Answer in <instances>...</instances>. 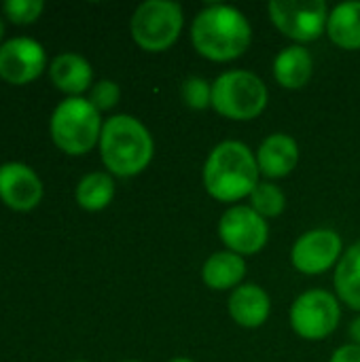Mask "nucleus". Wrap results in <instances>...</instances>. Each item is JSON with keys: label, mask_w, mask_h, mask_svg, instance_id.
<instances>
[{"label": "nucleus", "mask_w": 360, "mask_h": 362, "mask_svg": "<svg viewBox=\"0 0 360 362\" xmlns=\"http://www.w3.org/2000/svg\"><path fill=\"white\" fill-rule=\"evenodd\" d=\"M329 362H360V346L346 344V346L337 348Z\"/></svg>", "instance_id": "nucleus-25"}, {"label": "nucleus", "mask_w": 360, "mask_h": 362, "mask_svg": "<svg viewBox=\"0 0 360 362\" xmlns=\"http://www.w3.org/2000/svg\"><path fill=\"white\" fill-rule=\"evenodd\" d=\"M49 76L51 83L68 98H81L87 89L93 87L91 64L83 55L72 51L53 57V62L49 64Z\"/></svg>", "instance_id": "nucleus-13"}, {"label": "nucleus", "mask_w": 360, "mask_h": 362, "mask_svg": "<svg viewBox=\"0 0 360 362\" xmlns=\"http://www.w3.org/2000/svg\"><path fill=\"white\" fill-rule=\"evenodd\" d=\"M327 34L339 49L359 51L360 49V2H339L329 13Z\"/></svg>", "instance_id": "nucleus-18"}, {"label": "nucleus", "mask_w": 360, "mask_h": 362, "mask_svg": "<svg viewBox=\"0 0 360 362\" xmlns=\"http://www.w3.org/2000/svg\"><path fill=\"white\" fill-rule=\"evenodd\" d=\"M250 208L263 218H276L286 208V195L274 182H259L250 193Z\"/></svg>", "instance_id": "nucleus-21"}, {"label": "nucleus", "mask_w": 360, "mask_h": 362, "mask_svg": "<svg viewBox=\"0 0 360 362\" xmlns=\"http://www.w3.org/2000/svg\"><path fill=\"white\" fill-rule=\"evenodd\" d=\"M47 68L45 47L30 36H13L0 45V78L11 85H28Z\"/></svg>", "instance_id": "nucleus-10"}, {"label": "nucleus", "mask_w": 360, "mask_h": 362, "mask_svg": "<svg viewBox=\"0 0 360 362\" xmlns=\"http://www.w3.org/2000/svg\"><path fill=\"white\" fill-rule=\"evenodd\" d=\"M74 197L83 210L100 212L108 208L115 197V180L108 172H89L79 180Z\"/></svg>", "instance_id": "nucleus-20"}, {"label": "nucleus", "mask_w": 360, "mask_h": 362, "mask_svg": "<svg viewBox=\"0 0 360 362\" xmlns=\"http://www.w3.org/2000/svg\"><path fill=\"white\" fill-rule=\"evenodd\" d=\"M74 362H87V361H74Z\"/></svg>", "instance_id": "nucleus-30"}, {"label": "nucleus", "mask_w": 360, "mask_h": 362, "mask_svg": "<svg viewBox=\"0 0 360 362\" xmlns=\"http://www.w3.org/2000/svg\"><path fill=\"white\" fill-rule=\"evenodd\" d=\"M272 23L295 42H312L327 30L329 6L323 0H272L267 4Z\"/></svg>", "instance_id": "nucleus-7"}, {"label": "nucleus", "mask_w": 360, "mask_h": 362, "mask_svg": "<svg viewBox=\"0 0 360 362\" xmlns=\"http://www.w3.org/2000/svg\"><path fill=\"white\" fill-rule=\"evenodd\" d=\"M335 293L352 310L360 312V240L352 244L335 267Z\"/></svg>", "instance_id": "nucleus-19"}, {"label": "nucleus", "mask_w": 360, "mask_h": 362, "mask_svg": "<svg viewBox=\"0 0 360 362\" xmlns=\"http://www.w3.org/2000/svg\"><path fill=\"white\" fill-rule=\"evenodd\" d=\"M123 362H140V361H123Z\"/></svg>", "instance_id": "nucleus-29"}, {"label": "nucleus", "mask_w": 360, "mask_h": 362, "mask_svg": "<svg viewBox=\"0 0 360 362\" xmlns=\"http://www.w3.org/2000/svg\"><path fill=\"white\" fill-rule=\"evenodd\" d=\"M2 38H4V21L0 17V45H2Z\"/></svg>", "instance_id": "nucleus-27"}, {"label": "nucleus", "mask_w": 360, "mask_h": 362, "mask_svg": "<svg viewBox=\"0 0 360 362\" xmlns=\"http://www.w3.org/2000/svg\"><path fill=\"white\" fill-rule=\"evenodd\" d=\"M104 121L100 110L87 98L62 100L49 121V132L59 151L66 155H85L100 144Z\"/></svg>", "instance_id": "nucleus-4"}, {"label": "nucleus", "mask_w": 360, "mask_h": 362, "mask_svg": "<svg viewBox=\"0 0 360 362\" xmlns=\"http://www.w3.org/2000/svg\"><path fill=\"white\" fill-rule=\"evenodd\" d=\"M339 299L329 291H306L291 305V327L308 341H320L329 337L339 327Z\"/></svg>", "instance_id": "nucleus-8"}, {"label": "nucleus", "mask_w": 360, "mask_h": 362, "mask_svg": "<svg viewBox=\"0 0 360 362\" xmlns=\"http://www.w3.org/2000/svg\"><path fill=\"white\" fill-rule=\"evenodd\" d=\"M244 276H246V261L244 257L231 250H221L210 255L202 267V280L212 291L238 288Z\"/></svg>", "instance_id": "nucleus-17"}, {"label": "nucleus", "mask_w": 360, "mask_h": 362, "mask_svg": "<svg viewBox=\"0 0 360 362\" xmlns=\"http://www.w3.org/2000/svg\"><path fill=\"white\" fill-rule=\"evenodd\" d=\"M42 11H45L42 0H4V4H2L4 17L17 25L34 23Z\"/></svg>", "instance_id": "nucleus-23"}, {"label": "nucleus", "mask_w": 360, "mask_h": 362, "mask_svg": "<svg viewBox=\"0 0 360 362\" xmlns=\"http://www.w3.org/2000/svg\"><path fill=\"white\" fill-rule=\"evenodd\" d=\"M342 235L333 229H312L297 238L291 261L293 267L306 276H318L329 272L342 259Z\"/></svg>", "instance_id": "nucleus-11"}, {"label": "nucleus", "mask_w": 360, "mask_h": 362, "mask_svg": "<svg viewBox=\"0 0 360 362\" xmlns=\"http://www.w3.org/2000/svg\"><path fill=\"white\" fill-rule=\"evenodd\" d=\"M195 51L210 62H233L246 53L252 28L246 15L231 4H208L191 23Z\"/></svg>", "instance_id": "nucleus-1"}, {"label": "nucleus", "mask_w": 360, "mask_h": 362, "mask_svg": "<svg viewBox=\"0 0 360 362\" xmlns=\"http://www.w3.org/2000/svg\"><path fill=\"white\" fill-rule=\"evenodd\" d=\"M227 305L233 322L244 329L263 327L272 312L269 295L259 284H240L238 288H233Z\"/></svg>", "instance_id": "nucleus-15"}, {"label": "nucleus", "mask_w": 360, "mask_h": 362, "mask_svg": "<svg viewBox=\"0 0 360 362\" xmlns=\"http://www.w3.org/2000/svg\"><path fill=\"white\" fill-rule=\"evenodd\" d=\"M42 193V180L30 165L21 161H6L0 165V199L6 208L30 212L40 204Z\"/></svg>", "instance_id": "nucleus-12"}, {"label": "nucleus", "mask_w": 360, "mask_h": 362, "mask_svg": "<svg viewBox=\"0 0 360 362\" xmlns=\"http://www.w3.org/2000/svg\"><path fill=\"white\" fill-rule=\"evenodd\" d=\"M119 98H121V89L115 81H108V78H102L98 81L91 89H89V102L102 112V110H110L119 104Z\"/></svg>", "instance_id": "nucleus-24"}, {"label": "nucleus", "mask_w": 360, "mask_h": 362, "mask_svg": "<svg viewBox=\"0 0 360 362\" xmlns=\"http://www.w3.org/2000/svg\"><path fill=\"white\" fill-rule=\"evenodd\" d=\"M314 72L312 53L301 45L284 47L274 59V78L284 89H301Z\"/></svg>", "instance_id": "nucleus-16"}, {"label": "nucleus", "mask_w": 360, "mask_h": 362, "mask_svg": "<svg viewBox=\"0 0 360 362\" xmlns=\"http://www.w3.org/2000/svg\"><path fill=\"white\" fill-rule=\"evenodd\" d=\"M182 25V8L172 0H146L134 11L129 21L134 42L151 53L170 49L178 40Z\"/></svg>", "instance_id": "nucleus-6"}, {"label": "nucleus", "mask_w": 360, "mask_h": 362, "mask_svg": "<svg viewBox=\"0 0 360 362\" xmlns=\"http://www.w3.org/2000/svg\"><path fill=\"white\" fill-rule=\"evenodd\" d=\"M265 83L248 70H227L212 83V108L231 121L257 119L267 106Z\"/></svg>", "instance_id": "nucleus-5"}, {"label": "nucleus", "mask_w": 360, "mask_h": 362, "mask_svg": "<svg viewBox=\"0 0 360 362\" xmlns=\"http://www.w3.org/2000/svg\"><path fill=\"white\" fill-rule=\"evenodd\" d=\"M98 146L108 174L121 178H132L144 172L155 155L151 132L132 115H115L106 119Z\"/></svg>", "instance_id": "nucleus-3"}, {"label": "nucleus", "mask_w": 360, "mask_h": 362, "mask_svg": "<svg viewBox=\"0 0 360 362\" xmlns=\"http://www.w3.org/2000/svg\"><path fill=\"white\" fill-rule=\"evenodd\" d=\"M259 174L257 155L240 140H225L210 151L202 178L210 197L233 204L250 197L259 185Z\"/></svg>", "instance_id": "nucleus-2"}, {"label": "nucleus", "mask_w": 360, "mask_h": 362, "mask_svg": "<svg viewBox=\"0 0 360 362\" xmlns=\"http://www.w3.org/2000/svg\"><path fill=\"white\" fill-rule=\"evenodd\" d=\"M299 163V146L289 134L267 136L257 151L259 172L267 178H284Z\"/></svg>", "instance_id": "nucleus-14"}, {"label": "nucleus", "mask_w": 360, "mask_h": 362, "mask_svg": "<svg viewBox=\"0 0 360 362\" xmlns=\"http://www.w3.org/2000/svg\"><path fill=\"white\" fill-rule=\"evenodd\" d=\"M219 238L227 250L240 257H250L265 248L269 225L250 206H231L219 221Z\"/></svg>", "instance_id": "nucleus-9"}, {"label": "nucleus", "mask_w": 360, "mask_h": 362, "mask_svg": "<svg viewBox=\"0 0 360 362\" xmlns=\"http://www.w3.org/2000/svg\"><path fill=\"white\" fill-rule=\"evenodd\" d=\"M180 95L191 110H206L212 106V83L202 76H189L180 85Z\"/></svg>", "instance_id": "nucleus-22"}, {"label": "nucleus", "mask_w": 360, "mask_h": 362, "mask_svg": "<svg viewBox=\"0 0 360 362\" xmlns=\"http://www.w3.org/2000/svg\"><path fill=\"white\" fill-rule=\"evenodd\" d=\"M350 339H352L354 346H360V316L354 318L352 325H350Z\"/></svg>", "instance_id": "nucleus-26"}, {"label": "nucleus", "mask_w": 360, "mask_h": 362, "mask_svg": "<svg viewBox=\"0 0 360 362\" xmlns=\"http://www.w3.org/2000/svg\"><path fill=\"white\" fill-rule=\"evenodd\" d=\"M170 362H193L191 358H172Z\"/></svg>", "instance_id": "nucleus-28"}]
</instances>
